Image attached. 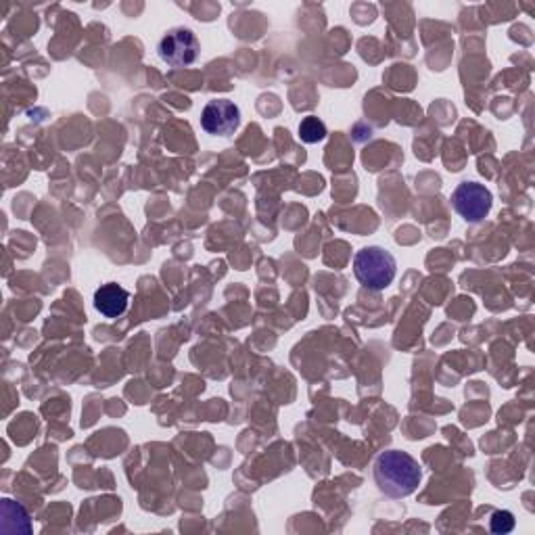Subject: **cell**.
Returning a JSON list of instances; mask_svg holds the SVG:
<instances>
[{"label":"cell","instance_id":"cell-1","mask_svg":"<svg viewBox=\"0 0 535 535\" xmlns=\"http://www.w3.org/2000/svg\"><path fill=\"white\" fill-rule=\"evenodd\" d=\"M375 479L379 490L391 498H406L416 492L423 479L421 464L410 454L400 450H389L375 462Z\"/></svg>","mask_w":535,"mask_h":535},{"label":"cell","instance_id":"cell-2","mask_svg":"<svg viewBox=\"0 0 535 535\" xmlns=\"http://www.w3.org/2000/svg\"><path fill=\"white\" fill-rule=\"evenodd\" d=\"M395 272H398V262L383 247H364L356 253L354 274L370 291L387 289L393 283Z\"/></svg>","mask_w":535,"mask_h":535},{"label":"cell","instance_id":"cell-3","mask_svg":"<svg viewBox=\"0 0 535 535\" xmlns=\"http://www.w3.org/2000/svg\"><path fill=\"white\" fill-rule=\"evenodd\" d=\"M199 40L189 28H174L157 44V53L172 67L193 65L199 57Z\"/></svg>","mask_w":535,"mask_h":535},{"label":"cell","instance_id":"cell-4","mask_svg":"<svg viewBox=\"0 0 535 535\" xmlns=\"http://www.w3.org/2000/svg\"><path fill=\"white\" fill-rule=\"evenodd\" d=\"M492 193L479 182H462L452 195V205L467 222L477 224L492 212Z\"/></svg>","mask_w":535,"mask_h":535},{"label":"cell","instance_id":"cell-5","mask_svg":"<svg viewBox=\"0 0 535 535\" xmlns=\"http://www.w3.org/2000/svg\"><path fill=\"white\" fill-rule=\"evenodd\" d=\"M241 126V111L228 99L209 101L201 113V128L214 136H230Z\"/></svg>","mask_w":535,"mask_h":535},{"label":"cell","instance_id":"cell-6","mask_svg":"<svg viewBox=\"0 0 535 535\" xmlns=\"http://www.w3.org/2000/svg\"><path fill=\"white\" fill-rule=\"evenodd\" d=\"M128 301H130V293L115 283L101 285L95 293V308L105 318L122 316L128 310Z\"/></svg>","mask_w":535,"mask_h":535},{"label":"cell","instance_id":"cell-7","mask_svg":"<svg viewBox=\"0 0 535 535\" xmlns=\"http://www.w3.org/2000/svg\"><path fill=\"white\" fill-rule=\"evenodd\" d=\"M299 138L308 145H314V143H320L327 138V126H324L322 120H318L316 115H310V118H306L304 122L299 124Z\"/></svg>","mask_w":535,"mask_h":535},{"label":"cell","instance_id":"cell-8","mask_svg":"<svg viewBox=\"0 0 535 535\" xmlns=\"http://www.w3.org/2000/svg\"><path fill=\"white\" fill-rule=\"evenodd\" d=\"M490 527L494 533H510L515 529V515L508 513V510H496L490 519Z\"/></svg>","mask_w":535,"mask_h":535}]
</instances>
